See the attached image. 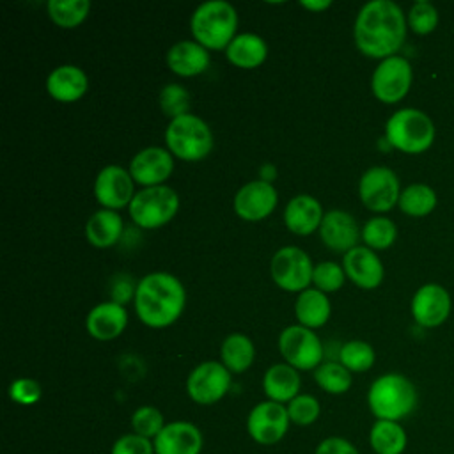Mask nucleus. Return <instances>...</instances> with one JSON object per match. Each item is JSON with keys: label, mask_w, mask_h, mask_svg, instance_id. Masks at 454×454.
<instances>
[{"label": "nucleus", "mask_w": 454, "mask_h": 454, "mask_svg": "<svg viewBox=\"0 0 454 454\" xmlns=\"http://www.w3.org/2000/svg\"><path fill=\"white\" fill-rule=\"evenodd\" d=\"M406 16L392 0H371L356 14L353 37L356 48L371 59L394 57L406 39Z\"/></svg>", "instance_id": "obj_1"}, {"label": "nucleus", "mask_w": 454, "mask_h": 454, "mask_svg": "<svg viewBox=\"0 0 454 454\" xmlns=\"http://www.w3.org/2000/svg\"><path fill=\"white\" fill-rule=\"evenodd\" d=\"M135 312L149 328H167L179 319L186 305V291L183 282L167 273L154 271L135 286Z\"/></svg>", "instance_id": "obj_2"}, {"label": "nucleus", "mask_w": 454, "mask_h": 454, "mask_svg": "<svg viewBox=\"0 0 454 454\" xmlns=\"http://www.w3.org/2000/svg\"><path fill=\"white\" fill-rule=\"evenodd\" d=\"M419 404V392L413 381L399 372L378 376L367 390V406L376 420L401 422Z\"/></svg>", "instance_id": "obj_3"}, {"label": "nucleus", "mask_w": 454, "mask_h": 454, "mask_svg": "<svg viewBox=\"0 0 454 454\" xmlns=\"http://www.w3.org/2000/svg\"><path fill=\"white\" fill-rule=\"evenodd\" d=\"M190 28L193 41L206 50H225L236 37L238 12L225 0H207L193 11Z\"/></svg>", "instance_id": "obj_4"}, {"label": "nucleus", "mask_w": 454, "mask_h": 454, "mask_svg": "<svg viewBox=\"0 0 454 454\" xmlns=\"http://www.w3.org/2000/svg\"><path fill=\"white\" fill-rule=\"evenodd\" d=\"M434 122L419 108H401L385 124V142L406 154H420L434 142Z\"/></svg>", "instance_id": "obj_5"}, {"label": "nucleus", "mask_w": 454, "mask_h": 454, "mask_svg": "<svg viewBox=\"0 0 454 454\" xmlns=\"http://www.w3.org/2000/svg\"><path fill=\"white\" fill-rule=\"evenodd\" d=\"M165 144L172 156L184 161H199L213 149V131L200 117L184 114L168 121Z\"/></svg>", "instance_id": "obj_6"}, {"label": "nucleus", "mask_w": 454, "mask_h": 454, "mask_svg": "<svg viewBox=\"0 0 454 454\" xmlns=\"http://www.w3.org/2000/svg\"><path fill=\"white\" fill-rule=\"evenodd\" d=\"M179 209L176 190L167 184L147 186L135 193L128 211L131 220L142 229H158L170 222Z\"/></svg>", "instance_id": "obj_7"}, {"label": "nucleus", "mask_w": 454, "mask_h": 454, "mask_svg": "<svg viewBox=\"0 0 454 454\" xmlns=\"http://www.w3.org/2000/svg\"><path fill=\"white\" fill-rule=\"evenodd\" d=\"M312 261L305 250L287 245L278 248L270 261V275L273 282L287 293H301L312 282Z\"/></svg>", "instance_id": "obj_8"}, {"label": "nucleus", "mask_w": 454, "mask_h": 454, "mask_svg": "<svg viewBox=\"0 0 454 454\" xmlns=\"http://www.w3.org/2000/svg\"><path fill=\"white\" fill-rule=\"evenodd\" d=\"M278 351L286 364L298 371H312L319 367L325 353L316 332L301 325H291L280 332Z\"/></svg>", "instance_id": "obj_9"}, {"label": "nucleus", "mask_w": 454, "mask_h": 454, "mask_svg": "<svg viewBox=\"0 0 454 454\" xmlns=\"http://www.w3.org/2000/svg\"><path fill=\"white\" fill-rule=\"evenodd\" d=\"M413 82V69L408 59L394 55L388 59L380 60L372 76H371V89L378 101L394 105L401 101Z\"/></svg>", "instance_id": "obj_10"}, {"label": "nucleus", "mask_w": 454, "mask_h": 454, "mask_svg": "<svg viewBox=\"0 0 454 454\" xmlns=\"http://www.w3.org/2000/svg\"><path fill=\"white\" fill-rule=\"evenodd\" d=\"M358 195L362 204L374 213L390 211L401 195L397 174L383 165L367 168L358 181Z\"/></svg>", "instance_id": "obj_11"}, {"label": "nucleus", "mask_w": 454, "mask_h": 454, "mask_svg": "<svg viewBox=\"0 0 454 454\" xmlns=\"http://www.w3.org/2000/svg\"><path fill=\"white\" fill-rule=\"evenodd\" d=\"M231 388V372L222 362L207 360L192 369L186 378V392L197 404L218 403Z\"/></svg>", "instance_id": "obj_12"}, {"label": "nucleus", "mask_w": 454, "mask_h": 454, "mask_svg": "<svg viewBox=\"0 0 454 454\" xmlns=\"http://www.w3.org/2000/svg\"><path fill=\"white\" fill-rule=\"evenodd\" d=\"M289 415L286 404L275 401L257 403L247 417V433L259 445L278 443L289 429Z\"/></svg>", "instance_id": "obj_13"}, {"label": "nucleus", "mask_w": 454, "mask_h": 454, "mask_svg": "<svg viewBox=\"0 0 454 454\" xmlns=\"http://www.w3.org/2000/svg\"><path fill=\"white\" fill-rule=\"evenodd\" d=\"M135 181L121 165H106L103 167L94 181V197L105 209H121L129 206L135 197Z\"/></svg>", "instance_id": "obj_14"}, {"label": "nucleus", "mask_w": 454, "mask_h": 454, "mask_svg": "<svg viewBox=\"0 0 454 454\" xmlns=\"http://www.w3.org/2000/svg\"><path fill=\"white\" fill-rule=\"evenodd\" d=\"M450 294L449 291L434 282L420 286L411 298V316L422 328H436L447 321L450 314Z\"/></svg>", "instance_id": "obj_15"}, {"label": "nucleus", "mask_w": 454, "mask_h": 454, "mask_svg": "<svg viewBox=\"0 0 454 454\" xmlns=\"http://www.w3.org/2000/svg\"><path fill=\"white\" fill-rule=\"evenodd\" d=\"M128 170L133 181L142 184V188L158 186L170 177L174 170V158L168 149L151 145L131 158Z\"/></svg>", "instance_id": "obj_16"}, {"label": "nucleus", "mask_w": 454, "mask_h": 454, "mask_svg": "<svg viewBox=\"0 0 454 454\" xmlns=\"http://www.w3.org/2000/svg\"><path fill=\"white\" fill-rule=\"evenodd\" d=\"M278 195L271 183L255 179L243 184L234 195V211L239 218L257 222L273 213Z\"/></svg>", "instance_id": "obj_17"}, {"label": "nucleus", "mask_w": 454, "mask_h": 454, "mask_svg": "<svg viewBox=\"0 0 454 454\" xmlns=\"http://www.w3.org/2000/svg\"><path fill=\"white\" fill-rule=\"evenodd\" d=\"M154 454H200L204 438L200 429L188 420L165 424L161 433L153 440Z\"/></svg>", "instance_id": "obj_18"}, {"label": "nucleus", "mask_w": 454, "mask_h": 454, "mask_svg": "<svg viewBox=\"0 0 454 454\" xmlns=\"http://www.w3.org/2000/svg\"><path fill=\"white\" fill-rule=\"evenodd\" d=\"M346 277L362 289H376L385 277L383 262L369 247L356 245L342 257Z\"/></svg>", "instance_id": "obj_19"}, {"label": "nucleus", "mask_w": 454, "mask_h": 454, "mask_svg": "<svg viewBox=\"0 0 454 454\" xmlns=\"http://www.w3.org/2000/svg\"><path fill=\"white\" fill-rule=\"evenodd\" d=\"M319 236L325 247L333 252L346 254L356 247L362 232L353 215L344 209H330L323 216V222L319 225Z\"/></svg>", "instance_id": "obj_20"}, {"label": "nucleus", "mask_w": 454, "mask_h": 454, "mask_svg": "<svg viewBox=\"0 0 454 454\" xmlns=\"http://www.w3.org/2000/svg\"><path fill=\"white\" fill-rule=\"evenodd\" d=\"M128 325V312L124 305L110 300L92 307L85 317V328L90 337L98 340H112L119 337Z\"/></svg>", "instance_id": "obj_21"}, {"label": "nucleus", "mask_w": 454, "mask_h": 454, "mask_svg": "<svg viewBox=\"0 0 454 454\" xmlns=\"http://www.w3.org/2000/svg\"><path fill=\"white\" fill-rule=\"evenodd\" d=\"M323 216L325 213L319 200L309 193L293 197L284 209L286 227L298 236H309L319 229Z\"/></svg>", "instance_id": "obj_22"}, {"label": "nucleus", "mask_w": 454, "mask_h": 454, "mask_svg": "<svg viewBox=\"0 0 454 454\" xmlns=\"http://www.w3.org/2000/svg\"><path fill=\"white\" fill-rule=\"evenodd\" d=\"M89 87V78L85 71L73 64H64L50 71L46 78L48 94L60 103L78 101Z\"/></svg>", "instance_id": "obj_23"}, {"label": "nucleus", "mask_w": 454, "mask_h": 454, "mask_svg": "<svg viewBox=\"0 0 454 454\" xmlns=\"http://www.w3.org/2000/svg\"><path fill=\"white\" fill-rule=\"evenodd\" d=\"M167 66L179 76H195L207 69L209 51L197 41H177L167 51Z\"/></svg>", "instance_id": "obj_24"}, {"label": "nucleus", "mask_w": 454, "mask_h": 454, "mask_svg": "<svg viewBox=\"0 0 454 454\" xmlns=\"http://www.w3.org/2000/svg\"><path fill=\"white\" fill-rule=\"evenodd\" d=\"M301 380L298 369L282 362L271 365L262 376V390L270 401L286 404L300 394Z\"/></svg>", "instance_id": "obj_25"}, {"label": "nucleus", "mask_w": 454, "mask_h": 454, "mask_svg": "<svg viewBox=\"0 0 454 454\" xmlns=\"http://www.w3.org/2000/svg\"><path fill=\"white\" fill-rule=\"evenodd\" d=\"M225 57L231 64L243 67V69H254L261 66L268 57V44L264 39L252 32L238 34L229 46L225 48Z\"/></svg>", "instance_id": "obj_26"}, {"label": "nucleus", "mask_w": 454, "mask_h": 454, "mask_svg": "<svg viewBox=\"0 0 454 454\" xmlns=\"http://www.w3.org/2000/svg\"><path fill=\"white\" fill-rule=\"evenodd\" d=\"M122 218L114 209H99L92 213L85 223V238L96 248L115 245L122 234Z\"/></svg>", "instance_id": "obj_27"}, {"label": "nucleus", "mask_w": 454, "mask_h": 454, "mask_svg": "<svg viewBox=\"0 0 454 454\" xmlns=\"http://www.w3.org/2000/svg\"><path fill=\"white\" fill-rule=\"evenodd\" d=\"M332 305L326 294L316 287H309L301 291L294 303V314L301 326L310 330L323 326L330 319Z\"/></svg>", "instance_id": "obj_28"}, {"label": "nucleus", "mask_w": 454, "mask_h": 454, "mask_svg": "<svg viewBox=\"0 0 454 454\" xmlns=\"http://www.w3.org/2000/svg\"><path fill=\"white\" fill-rule=\"evenodd\" d=\"M369 445L374 454H403L408 445V434L401 422L374 420L369 429Z\"/></svg>", "instance_id": "obj_29"}, {"label": "nucleus", "mask_w": 454, "mask_h": 454, "mask_svg": "<svg viewBox=\"0 0 454 454\" xmlns=\"http://www.w3.org/2000/svg\"><path fill=\"white\" fill-rule=\"evenodd\" d=\"M255 358V346L245 333H231L220 346V362L232 374L245 372Z\"/></svg>", "instance_id": "obj_30"}, {"label": "nucleus", "mask_w": 454, "mask_h": 454, "mask_svg": "<svg viewBox=\"0 0 454 454\" xmlns=\"http://www.w3.org/2000/svg\"><path fill=\"white\" fill-rule=\"evenodd\" d=\"M436 192L426 183H411L399 195V209L408 216H427L436 207Z\"/></svg>", "instance_id": "obj_31"}, {"label": "nucleus", "mask_w": 454, "mask_h": 454, "mask_svg": "<svg viewBox=\"0 0 454 454\" xmlns=\"http://www.w3.org/2000/svg\"><path fill=\"white\" fill-rule=\"evenodd\" d=\"M51 21L62 28L78 27L90 11L89 0H50L46 4Z\"/></svg>", "instance_id": "obj_32"}, {"label": "nucleus", "mask_w": 454, "mask_h": 454, "mask_svg": "<svg viewBox=\"0 0 454 454\" xmlns=\"http://www.w3.org/2000/svg\"><path fill=\"white\" fill-rule=\"evenodd\" d=\"M314 380L317 387L328 394L339 395L351 388V372L340 362H323L314 369Z\"/></svg>", "instance_id": "obj_33"}, {"label": "nucleus", "mask_w": 454, "mask_h": 454, "mask_svg": "<svg viewBox=\"0 0 454 454\" xmlns=\"http://www.w3.org/2000/svg\"><path fill=\"white\" fill-rule=\"evenodd\" d=\"M397 227L388 216H372L362 227V241L371 250H385L394 245Z\"/></svg>", "instance_id": "obj_34"}, {"label": "nucleus", "mask_w": 454, "mask_h": 454, "mask_svg": "<svg viewBox=\"0 0 454 454\" xmlns=\"http://www.w3.org/2000/svg\"><path fill=\"white\" fill-rule=\"evenodd\" d=\"M376 353L372 346L365 340H348L339 349V362L349 372H365L374 365Z\"/></svg>", "instance_id": "obj_35"}, {"label": "nucleus", "mask_w": 454, "mask_h": 454, "mask_svg": "<svg viewBox=\"0 0 454 454\" xmlns=\"http://www.w3.org/2000/svg\"><path fill=\"white\" fill-rule=\"evenodd\" d=\"M163 427H165L163 415L154 406H149V404L138 406L131 415L133 433L138 436H144L147 440H154L161 433Z\"/></svg>", "instance_id": "obj_36"}, {"label": "nucleus", "mask_w": 454, "mask_h": 454, "mask_svg": "<svg viewBox=\"0 0 454 454\" xmlns=\"http://www.w3.org/2000/svg\"><path fill=\"white\" fill-rule=\"evenodd\" d=\"M406 23L411 32L419 35H427L438 27V9L431 2L419 0L410 7L406 14Z\"/></svg>", "instance_id": "obj_37"}, {"label": "nucleus", "mask_w": 454, "mask_h": 454, "mask_svg": "<svg viewBox=\"0 0 454 454\" xmlns=\"http://www.w3.org/2000/svg\"><path fill=\"white\" fill-rule=\"evenodd\" d=\"M286 408L291 424L296 426H310L317 420L321 413L319 401L310 394H298L293 401L286 404Z\"/></svg>", "instance_id": "obj_38"}, {"label": "nucleus", "mask_w": 454, "mask_h": 454, "mask_svg": "<svg viewBox=\"0 0 454 454\" xmlns=\"http://www.w3.org/2000/svg\"><path fill=\"white\" fill-rule=\"evenodd\" d=\"M160 106L165 115L170 119H176L179 115L190 114V94L188 90L179 83H167L160 90Z\"/></svg>", "instance_id": "obj_39"}, {"label": "nucleus", "mask_w": 454, "mask_h": 454, "mask_svg": "<svg viewBox=\"0 0 454 454\" xmlns=\"http://www.w3.org/2000/svg\"><path fill=\"white\" fill-rule=\"evenodd\" d=\"M344 268L333 261H323L319 264L314 266L312 271V284L316 286V289L326 293H333L337 289L342 287L344 284Z\"/></svg>", "instance_id": "obj_40"}, {"label": "nucleus", "mask_w": 454, "mask_h": 454, "mask_svg": "<svg viewBox=\"0 0 454 454\" xmlns=\"http://www.w3.org/2000/svg\"><path fill=\"white\" fill-rule=\"evenodd\" d=\"M43 395V387L34 378H16L9 385V397L16 404L30 406L35 404Z\"/></svg>", "instance_id": "obj_41"}, {"label": "nucleus", "mask_w": 454, "mask_h": 454, "mask_svg": "<svg viewBox=\"0 0 454 454\" xmlns=\"http://www.w3.org/2000/svg\"><path fill=\"white\" fill-rule=\"evenodd\" d=\"M110 454H154V445L153 440L135 433H126L114 442Z\"/></svg>", "instance_id": "obj_42"}, {"label": "nucleus", "mask_w": 454, "mask_h": 454, "mask_svg": "<svg viewBox=\"0 0 454 454\" xmlns=\"http://www.w3.org/2000/svg\"><path fill=\"white\" fill-rule=\"evenodd\" d=\"M314 454H360V450L346 438L328 436L317 443Z\"/></svg>", "instance_id": "obj_43"}, {"label": "nucleus", "mask_w": 454, "mask_h": 454, "mask_svg": "<svg viewBox=\"0 0 454 454\" xmlns=\"http://www.w3.org/2000/svg\"><path fill=\"white\" fill-rule=\"evenodd\" d=\"M112 294H114V301H117V303H124V301H128L129 300V296H131V286H129V282H117L115 286H114V289H112Z\"/></svg>", "instance_id": "obj_44"}, {"label": "nucleus", "mask_w": 454, "mask_h": 454, "mask_svg": "<svg viewBox=\"0 0 454 454\" xmlns=\"http://www.w3.org/2000/svg\"><path fill=\"white\" fill-rule=\"evenodd\" d=\"M300 5L309 9V11H323V9H328L332 5V2L330 0H312V2L310 0H301Z\"/></svg>", "instance_id": "obj_45"}]
</instances>
